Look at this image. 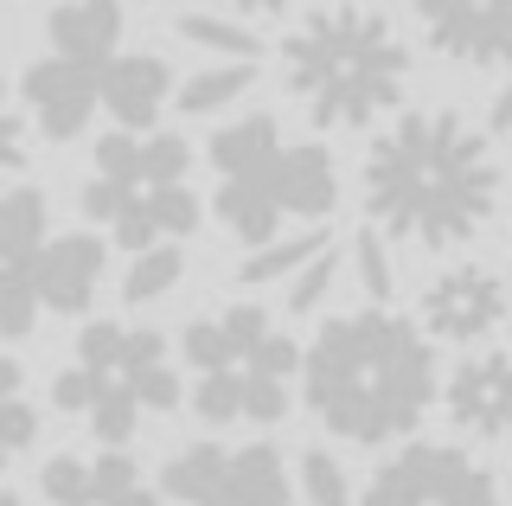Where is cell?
<instances>
[{"label":"cell","instance_id":"obj_1","mask_svg":"<svg viewBox=\"0 0 512 506\" xmlns=\"http://www.w3.org/2000/svg\"><path fill=\"white\" fill-rule=\"evenodd\" d=\"M500 161L455 109H416L365 154V212L378 237L455 250L493 218Z\"/></svg>","mask_w":512,"mask_h":506},{"label":"cell","instance_id":"obj_2","mask_svg":"<svg viewBox=\"0 0 512 506\" xmlns=\"http://www.w3.org/2000/svg\"><path fill=\"white\" fill-rule=\"evenodd\" d=\"M301 391L333 436L378 449V442L410 436L436 404V346L391 308L340 314L301 353Z\"/></svg>","mask_w":512,"mask_h":506},{"label":"cell","instance_id":"obj_3","mask_svg":"<svg viewBox=\"0 0 512 506\" xmlns=\"http://www.w3.org/2000/svg\"><path fill=\"white\" fill-rule=\"evenodd\" d=\"M282 71L320 129H365L384 109H397L410 58L384 13L346 0V7L308 13L282 39Z\"/></svg>","mask_w":512,"mask_h":506},{"label":"cell","instance_id":"obj_4","mask_svg":"<svg viewBox=\"0 0 512 506\" xmlns=\"http://www.w3.org/2000/svg\"><path fill=\"white\" fill-rule=\"evenodd\" d=\"M180 346L192 366V410L205 423L288 417V372L301 366V346L256 302H231L218 321H192Z\"/></svg>","mask_w":512,"mask_h":506},{"label":"cell","instance_id":"obj_5","mask_svg":"<svg viewBox=\"0 0 512 506\" xmlns=\"http://www.w3.org/2000/svg\"><path fill=\"white\" fill-rule=\"evenodd\" d=\"M192 148L180 135L116 129L96 141V180L84 186V218L109 225L122 250H148L160 237L199 231V199L186 193Z\"/></svg>","mask_w":512,"mask_h":506},{"label":"cell","instance_id":"obj_6","mask_svg":"<svg viewBox=\"0 0 512 506\" xmlns=\"http://www.w3.org/2000/svg\"><path fill=\"white\" fill-rule=\"evenodd\" d=\"M180 372L167 359V340L154 327H122V321H90L77 334V366L58 372L52 404L71 417H90L103 449H122L135 436L141 410H180Z\"/></svg>","mask_w":512,"mask_h":506},{"label":"cell","instance_id":"obj_7","mask_svg":"<svg viewBox=\"0 0 512 506\" xmlns=\"http://www.w3.org/2000/svg\"><path fill=\"white\" fill-rule=\"evenodd\" d=\"M282 129L276 116H244L224 122L212 135V167H218V218L244 250H256L263 237L282 231V205H276V161H282Z\"/></svg>","mask_w":512,"mask_h":506},{"label":"cell","instance_id":"obj_8","mask_svg":"<svg viewBox=\"0 0 512 506\" xmlns=\"http://www.w3.org/2000/svg\"><path fill=\"white\" fill-rule=\"evenodd\" d=\"M359 506H500V487L468 449L410 442L365 481Z\"/></svg>","mask_w":512,"mask_h":506},{"label":"cell","instance_id":"obj_9","mask_svg":"<svg viewBox=\"0 0 512 506\" xmlns=\"http://www.w3.org/2000/svg\"><path fill=\"white\" fill-rule=\"evenodd\" d=\"M500 321H506V282L493 270H480V263H455L448 276H436L423 289V334L429 340L474 346Z\"/></svg>","mask_w":512,"mask_h":506},{"label":"cell","instance_id":"obj_10","mask_svg":"<svg viewBox=\"0 0 512 506\" xmlns=\"http://www.w3.org/2000/svg\"><path fill=\"white\" fill-rule=\"evenodd\" d=\"M52 506H160V487L141 474L135 455H52L39 474Z\"/></svg>","mask_w":512,"mask_h":506},{"label":"cell","instance_id":"obj_11","mask_svg":"<svg viewBox=\"0 0 512 506\" xmlns=\"http://www.w3.org/2000/svg\"><path fill=\"white\" fill-rule=\"evenodd\" d=\"M416 20L429 45L461 65L493 71L512 52V0H416Z\"/></svg>","mask_w":512,"mask_h":506},{"label":"cell","instance_id":"obj_12","mask_svg":"<svg viewBox=\"0 0 512 506\" xmlns=\"http://www.w3.org/2000/svg\"><path fill=\"white\" fill-rule=\"evenodd\" d=\"M20 97H26L32 116H39L45 135L71 141V135H84V122H90V109H96V65L52 52V58H39V65H26Z\"/></svg>","mask_w":512,"mask_h":506},{"label":"cell","instance_id":"obj_13","mask_svg":"<svg viewBox=\"0 0 512 506\" xmlns=\"http://www.w3.org/2000/svg\"><path fill=\"white\" fill-rule=\"evenodd\" d=\"M32 270V295H39L52 314H84L96 282H103V244L96 237H52V244H39L26 257Z\"/></svg>","mask_w":512,"mask_h":506},{"label":"cell","instance_id":"obj_14","mask_svg":"<svg viewBox=\"0 0 512 506\" xmlns=\"http://www.w3.org/2000/svg\"><path fill=\"white\" fill-rule=\"evenodd\" d=\"M167 90H173V71H167V58H154V52H109L103 65H96V103H103L122 129H154Z\"/></svg>","mask_w":512,"mask_h":506},{"label":"cell","instance_id":"obj_15","mask_svg":"<svg viewBox=\"0 0 512 506\" xmlns=\"http://www.w3.org/2000/svg\"><path fill=\"white\" fill-rule=\"evenodd\" d=\"M448 417H455L468 436H487V442L506 436V423H512V366H506V353L461 359L455 378H448Z\"/></svg>","mask_w":512,"mask_h":506},{"label":"cell","instance_id":"obj_16","mask_svg":"<svg viewBox=\"0 0 512 506\" xmlns=\"http://www.w3.org/2000/svg\"><path fill=\"white\" fill-rule=\"evenodd\" d=\"M333 199H340L333 154L320 148V141L282 148V161H276V205H282V218H327Z\"/></svg>","mask_w":512,"mask_h":506},{"label":"cell","instance_id":"obj_17","mask_svg":"<svg viewBox=\"0 0 512 506\" xmlns=\"http://www.w3.org/2000/svg\"><path fill=\"white\" fill-rule=\"evenodd\" d=\"M52 45L58 58H84V65H103L122 39V0H58L52 7Z\"/></svg>","mask_w":512,"mask_h":506},{"label":"cell","instance_id":"obj_18","mask_svg":"<svg viewBox=\"0 0 512 506\" xmlns=\"http://www.w3.org/2000/svg\"><path fill=\"white\" fill-rule=\"evenodd\" d=\"M224 500H231V506H288L282 449H269V442L224 449Z\"/></svg>","mask_w":512,"mask_h":506},{"label":"cell","instance_id":"obj_19","mask_svg":"<svg viewBox=\"0 0 512 506\" xmlns=\"http://www.w3.org/2000/svg\"><path fill=\"white\" fill-rule=\"evenodd\" d=\"M160 494H173L180 506H205V500H224V449L218 442H192L167 462L160 474ZM231 506V500H224Z\"/></svg>","mask_w":512,"mask_h":506},{"label":"cell","instance_id":"obj_20","mask_svg":"<svg viewBox=\"0 0 512 506\" xmlns=\"http://www.w3.org/2000/svg\"><path fill=\"white\" fill-rule=\"evenodd\" d=\"M45 193H32V186H13V193H0V263H26L32 250L45 244Z\"/></svg>","mask_w":512,"mask_h":506},{"label":"cell","instance_id":"obj_21","mask_svg":"<svg viewBox=\"0 0 512 506\" xmlns=\"http://www.w3.org/2000/svg\"><path fill=\"white\" fill-rule=\"evenodd\" d=\"M320 244H327L320 231H308V237H263V244H256V257H244V263H237V282H244V289L282 282L288 270H301V263H308Z\"/></svg>","mask_w":512,"mask_h":506},{"label":"cell","instance_id":"obj_22","mask_svg":"<svg viewBox=\"0 0 512 506\" xmlns=\"http://www.w3.org/2000/svg\"><path fill=\"white\" fill-rule=\"evenodd\" d=\"M250 77H256L250 58H231V65H218V71H192L186 84H180V109H186V116H212V109L244 97Z\"/></svg>","mask_w":512,"mask_h":506},{"label":"cell","instance_id":"obj_23","mask_svg":"<svg viewBox=\"0 0 512 506\" xmlns=\"http://www.w3.org/2000/svg\"><path fill=\"white\" fill-rule=\"evenodd\" d=\"M180 270H186V257L173 250V237L135 250V263H128V276H122V302H154V295H167L173 282H180Z\"/></svg>","mask_w":512,"mask_h":506},{"label":"cell","instance_id":"obj_24","mask_svg":"<svg viewBox=\"0 0 512 506\" xmlns=\"http://www.w3.org/2000/svg\"><path fill=\"white\" fill-rule=\"evenodd\" d=\"M32 436H39V410L20 398V366L0 359V468L20 449H32Z\"/></svg>","mask_w":512,"mask_h":506},{"label":"cell","instance_id":"obj_25","mask_svg":"<svg viewBox=\"0 0 512 506\" xmlns=\"http://www.w3.org/2000/svg\"><path fill=\"white\" fill-rule=\"evenodd\" d=\"M39 321V295H32L26 263H0V340H26Z\"/></svg>","mask_w":512,"mask_h":506},{"label":"cell","instance_id":"obj_26","mask_svg":"<svg viewBox=\"0 0 512 506\" xmlns=\"http://www.w3.org/2000/svg\"><path fill=\"white\" fill-rule=\"evenodd\" d=\"M333 276H340V250L333 244H320L301 270H288V314H308L327 302V289H333Z\"/></svg>","mask_w":512,"mask_h":506},{"label":"cell","instance_id":"obj_27","mask_svg":"<svg viewBox=\"0 0 512 506\" xmlns=\"http://www.w3.org/2000/svg\"><path fill=\"white\" fill-rule=\"evenodd\" d=\"M180 39L205 45V52H218V58H256V39L244 33V26L212 20V13H180Z\"/></svg>","mask_w":512,"mask_h":506},{"label":"cell","instance_id":"obj_28","mask_svg":"<svg viewBox=\"0 0 512 506\" xmlns=\"http://www.w3.org/2000/svg\"><path fill=\"white\" fill-rule=\"evenodd\" d=\"M301 487H308V500H314V506H352L346 468L333 462L327 449H301Z\"/></svg>","mask_w":512,"mask_h":506},{"label":"cell","instance_id":"obj_29","mask_svg":"<svg viewBox=\"0 0 512 506\" xmlns=\"http://www.w3.org/2000/svg\"><path fill=\"white\" fill-rule=\"evenodd\" d=\"M352 250H359V282H365V295H372V302H391V295H397V270H391V250H384V237H378V231H359V237H352Z\"/></svg>","mask_w":512,"mask_h":506},{"label":"cell","instance_id":"obj_30","mask_svg":"<svg viewBox=\"0 0 512 506\" xmlns=\"http://www.w3.org/2000/svg\"><path fill=\"white\" fill-rule=\"evenodd\" d=\"M20 161H26V129H20V109L7 103V84H0V180L20 173Z\"/></svg>","mask_w":512,"mask_h":506},{"label":"cell","instance_id":"obj_31","mask_svg":"<svg viewBox=\"0 0 512 506\" xmlns=\"http://www.w3.org/2000/svg\"><path fill=\"white\" fill-rule=\"evenodd\" d=\"M231 7H244V13H288V7H308V0H231Z\"/></svg>","mask_w":512,"mask_h":506},{"label":"cell","instance_id":"obj_32","mask_svg":"<svg viewBox=\"0 0 512 506\" xmlns=\"http://www.w3.org/2000/svg\"><path fill=\"white\" fill-rule=\"evenodd\" d=\"M0 506H20V500H13V494H7V487H0Z\"/></svg>","mask_w":512,"mask_h":506},{"label":"cell","instance_id":"obj_33","mask_svg":"<svg viewBox=\"0 0 512 506\" xmlns=\"http://www.w3.org/2000/svg\"><path fill=\"white\" fill-rule=\"evenodd\" d=\"M205 506H224V500H205Z\"/></svg>","mask_w":512,"mask_h":506}]
</instances>
